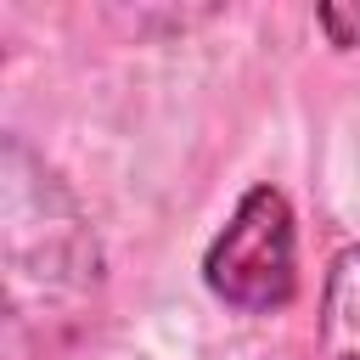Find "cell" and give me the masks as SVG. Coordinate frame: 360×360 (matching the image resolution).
<instances>
[{
	"label": "cell",
	"mask_w": 360,
	"mask_h": 360,
	"mask_svg": "<svg viewBox=\"0 0 360 360\" xmlns=\"http://www.w3.org/2000/svg\"><path fill=\"white\" fill-rule=\"evenodd\" d=\"M202 281L219 304L242 315H270L287 309L298 292V236H292V208L276 186H253L225 231L202 253Z\"/></svg>",
	"instance_id": "cell-1"
},
{
	"label": "cell",
	"mask_w": 360,
	"mask_h": 360,
	"mask_svg": "<svg viewBox=\"0 0 360 360\" xmlns=\"http://www.w3.org/2000/svg\"><path fill=\"white\" fill-rule=\"evenodd\" d=\"M321 28L332 45H360V6H321Z\"/></svg>",
	"instance_id": "cell-3"
},
{
	"label": "cell",
	"mask_w": 360,
	"mask_h": 360,
	"mask_svg": "<svg viewBox=\"0 0 360 360\" xmlns=\"http://www.w3.org/2000/svg\"><path fill=\"white\" fill-rule=\"evenodd\" d=\"M321 360H360V248H343L321 292Z\"/></svg>",
	"instance_id": "cell-2"
}]
</instances>
